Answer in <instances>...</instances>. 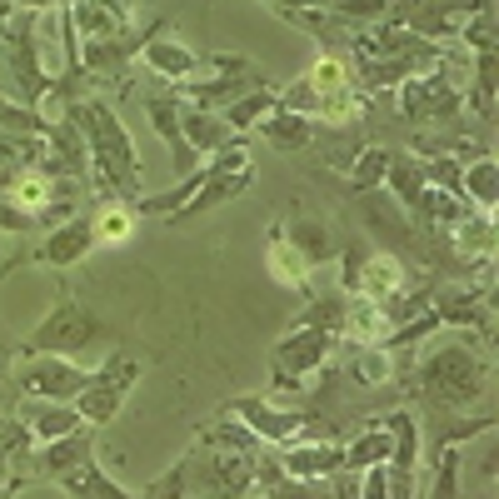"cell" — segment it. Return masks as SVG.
<instances>
[{
	"mask_svg": "<svg viewBox=\"0 0 499 499\" xmlns=\"http://www.w3.org/2000/svg\"><path fill=\"white\" fill-rule=\"evenodd\" d=\"M385 449H389V435H385V429H374V435H364L360 445L349 449L345 460H349V470H360V464H374V460H385Z\"/></svg>",
	"mask_w": 499,
	"mask_h": 499,
	"instance_id": "277c9868",
	"label": "cell"
},
{
	"mask_svg": "<svg viewBox=\"0 0 499 499\" xmlns=\"http://www.w3.org/2000/svg\"><path fill=\"white\" fill-rule=\"evenodd\" d=\"M15 200H20V205H40V200H45V185H40V180H20V185H15Z\"/></svg>",
	"mask_w": 499,
	"mask_h": 499,
	"instance_id": "9c48e42d",
	"label": "cell"
},
{
	"mask_svg": "<svg viewBox=\"0 0 499 499\" xmlns=\"http://www.w3.org/2000/svg\"><path fill=\"white\" fill-rule=\"evenodd\" d=\"M399 280H405V274H399L395 255H374V260L364 265V274H360V295L364 299H385V295L399 290Z\"/></svg>",
	"mask_w": 499,
	"mask_h": 499,
	"instance_id": "6da1fadb",
	"label": "cell"
},
{
	"mask_svg": "<svg viewBox=\"0 0 499 499\" xmlns=\"http://www.w3.org/2000/svg\"><path fill=\"white\" fill-rule=\"evenodd\" d=\"M385 330H389V315L374 299H355L349 305V335L355 339H385Z\"/></svg>",
	"mask_w": 499,
	"mask_h": 499,
	"instance_id": "3957f363",
	"label": "cell"
},
{
	"mask_svg": "<svg viewBox=\"0 0 499 499\" xmlns=\"http://www.w3.org/2000/svg\"><path fill=\"white\" fill-rule=\"evenodd\" d=\"M95 235L100 240H125V235H130V215H125L120 205H105L100 220H95Z\"/></svg>",
	"mask_w": 499,
	"mask_h": 499,
	"instance_id": "8992f818",
	"label": "cell"
},
{
	"mask_svg": "<svg viewBox=\"0 0 499 499\" xmlns=\"http://www.w3.org/2000/svg\"><path fill=\"white\" fill-rule=\"evenodd\" d=\"M290 464L310 474V470H335V464H345V454L330 449V445H320V449H310V454H290Z\"/></svg>",
	"mask_w": 499,
	"mask_h": 499,
	"instance_id": "52a82bcc",
	"label": "cell"
},
{
	"mask_svg": "<svg viewBox=\"0 0 499 499\" xmlns=\"http://www.w3.org/2000/svg\"><path fill=\"white\" fill-rule=\"evenodd\" d=\"M270 274L280 280V285H305V274H310V260H305L295 245L274 240V245H270Z\"/></svg>",
	"mask_w": 499,
	"mask_h": 499,
	"instance_id": "7a4b0ae2",
	"label": "cell"
},
{
	"mask_svg": "<svg viewBox=\"0 0 499 499\" xmlns=\"http://www.w3.org/2000/svg\"><path fill=\"white\" fill-rule=\"evenodd\" d=\"M385 165H389V155H385V150H370V155L360 160V170H355V185H374V180L385 175Z\"/></svg>",
	"mask_w": 499,
	"mask_h": 499,
	"instance_id": "ba28073f",
	"label": "cell"
},
{
	"mask_svg": "<svg viewBox=\"0 0 499 499\" xmlns=\"http://www.w3.org/2000/svg\"><path fill=\"white\" fill-rule=\"evenodd\" d=\"M265 135L274 140V145H305L310 140V130H305V120H295V115H285V120H265Z\"/></svg>",
	"mask_w": 499,
	"mask_h": 499,
	"instance_id": "5b68a950",
	"label": "cell"
}]
</instances>
